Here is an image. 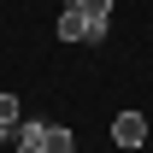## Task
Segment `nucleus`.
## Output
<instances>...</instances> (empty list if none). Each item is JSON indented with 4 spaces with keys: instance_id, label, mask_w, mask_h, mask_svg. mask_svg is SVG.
<instances>
[{
    "instance_id": "obj_1",
    "label": "nucleus",
    "mask_w": 153,
    "mask_h": 153,
    "mask_svg": "<svg viewBox=\"0 0 153 153\" xmlns=\"http://www.w3.org/2000/svg\"><path fill=\"white\" fill-rule=\"evenodd\" d=\"M100 36H106V30H100V24H88L76 6H65V12H59V41H100Z\"/></svg>"
},
{
    "instance_id": "obj_2",
    "label": "nucleus",
    "mask_w": 153,
    "mask_h": 153,
    "mask_svg": "<svg viewBox=\"0 0 153 153\" xmlns=\"http://www.w3.org/2000/svg\"><path fill=\"white\" fill-rule=\"evenodd\" d=\"M112 141L118 147H141V141H147V118L141 112H118L112 118Z\"/></svg>"
},
{
    "instance_id": "obj_3",
    "label": "nucleus",
    "mask_w": 153,
    "mask_h": 153,
    "mask_svg": "<svg viewBox=\"0 0 153 153\" xmlns=\"http://www.w3.org/2000/svg\"><path fill=\"white\" fill-rule=\"evenodd\" d=\"M41 153H76L71 130H65V124H41Z\"/></svg>"
},
{
    "instance_id": "obj_4",
    "label": "nucleus",
    "mask_w": 153,
    "mask_h": 153,
    "mask_svg": "<svg viewBox=\"0 0 153 153\" xmlns=\"http://www.w3.org/2000/svg\"><path fill=\"white\" fill-rule=\"evenodd\" d=\"M71 6H76L88 24H100V30H106V18H112V0H71Z\"/></svg>"
},
{
    "instance_id": "obj_5",
    "label": "nucleus",
    "mask_w": 153,
    "mask_h": 153,
    "mask_svg": "<svg viewBox=\"0 0 153 153\" xmlns=\"http://www.w3.org/2000/svg\"><path fill=\"white\" fill-rule=\"evenodd\" d=\"M0 124H6V130H18V124H24V106H18V94H0Z\"/></svg>"
},
{
    "instance_id": "obj_6",
    "label": "nucleus",
    "mask_w": 153,
    "mask_h": 153,
    "mask_svg": "<svg viewBox=\"0 0 153 153\" xmlns=\"http://www.w3.org/2000/svg\"><path fill=\"white\" fill-rule=\"evenodd\" d=\"M6 141H12V130H6V124H0V147H6Z\"/></svg>"
}]
</instances>
